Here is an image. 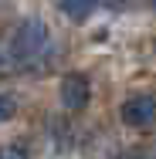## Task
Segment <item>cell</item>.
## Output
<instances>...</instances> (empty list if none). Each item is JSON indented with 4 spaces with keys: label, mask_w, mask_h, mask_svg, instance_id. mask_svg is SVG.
<instances>
[{
    "label": "cell",
    "mask_w": 156,
    "mask_h": 159,
    "mask_svg": "<svg viewBox=\"0 0 156 159\" xmlns=\"http://www.w3.org/2000/svg\"><path fill=\"white\" fill-rule=\"evenodd\" d=\"M14 115H17V98L0 92V122H10Z\"/></svg>",
    "instance_id": "5"
},
{
    "label": "cell",
    "mask_w": 156,
    "mask_h": 159,
    "mask_svg": "<svg viewBox=\"0 0 156 159\" xmlns=\"http://www.w3.org/2000/svg\"><path fill=\"white\" fill-rule=\"evenodd\" d=\"M119 119L129 129H153L156 125V95H132L122 102Z\"/></svg>",
    "instance_id": "2"
},
{
    "label": "cell",
    "mask_w": 156,
    "mask_h": 159,
    "mask_svg": "<svg viewBox=\"0 0 156 159\" xmlns=\"http://www.w3.org/2000/svg\"><path fill=\"white\" fill-rule=\"evenodd\" d=\"M153 7H156V0H153Z\"/></svg>",
    "instance_id": "7"
},
{
    "label": "cell",
    "mask_w": 156,
    "mask_h": 159,
    "mask_svg": "<svg viewBox=\"0 0 156 159\" xmlns=\"http://www.w3.org/2000/svg\"><path fill=\"white\" fill-rule=\"evenodd\" d=\"M51 58V34L44 27V20H24L17 34L10 37L7 51L0 54V71L3 75H17V71H37Z\"/></svg>",
    "instance_id": "1"
},
{
    "label": "cell",
    "mask_w": 156,
    "mask_h": 159,
    "mask_svg": "<svg viewBox=\"0 0 156 159\" xmlns=\"http://www.w3.org/2000/svg\"><path fill=\"white\" fill-rule=\"evenodd\" d=\"M95 3H98V0H54V7H58L61 14H68L71 20H85L95 10Z\"/></svg>",
    "instance_id": "4"
},
{
    "label": "cell",
    "mask_w": 156,
    "mask_h": 159,
    "mask_svg": "<svg viewBox=\"0 0 156 159\" xmlns=\"http://www.w3.org/2000/svg\"><path fill=\"white\" fill-rule=\"evenodd\" d=\"M88 98H92V85L82 71H71L61 78V105L68 112H82L88 105Z\"/></svg>",
    "instance_id": "3"
},
{
    "label": "cell",
    "mask_w": 156,
    "mask_h": 159,
    "mask_svg": "<svg viewBox=\"0 0 156 159\" xmlns=\"http://www.w3.org/2000/svg\"><path fill=\"white\" fill-rule=\"evenodd\" d=\"M0 159H31V152L21 142H7V146H0Z\"/></svg>",
    "instance_id": "6"
}]
</instances>
